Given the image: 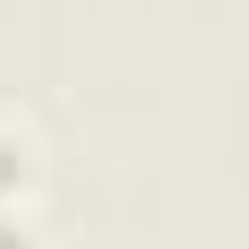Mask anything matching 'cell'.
Listing matches in <instances>:
<instances>
[{
	"label": "cell",
	"instance_id": "6da1fadb",
	"mask_svg": "<svg viewBox=\"0 0 249 249\" xmlns=\"http://www.w3.org/2000/svg\"><path fill=\"white\" fill-rule=\"evenodd\" d=\"M18 189H26V146H18V138H0V206L18 198Z\"/></svg>",
	"mask_w": 249,
	"mask_h": 249
},
{
	"label": "cell",
	"instance_id": "7a4b0ae2",
	"mask_svg": "<svg viewBox=\"0 0 249 249\" xmlns=\"http://www.w3.org/2000/svg\"><path fill=\"white\" fill-rule=\"evenodd\" d=\"M0 249H43V241H35V224H26V215H9V206H0Z\"/></svg>",
	"mask_w": 249,
	"mask_h": 249
}]
</instances>
